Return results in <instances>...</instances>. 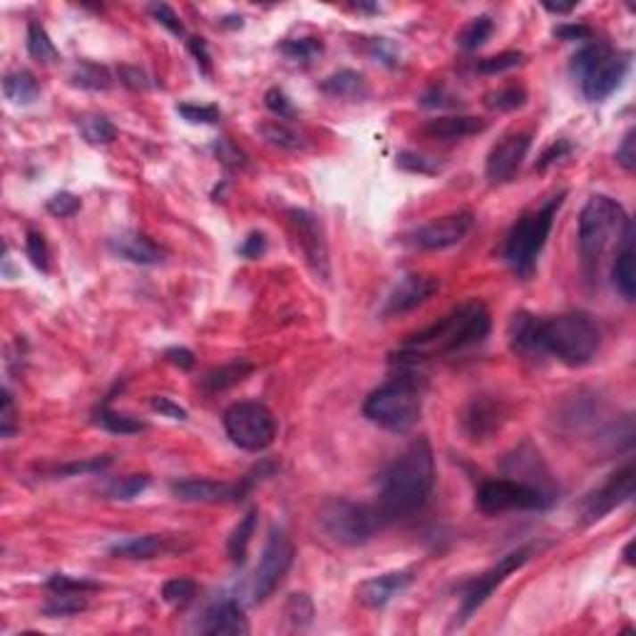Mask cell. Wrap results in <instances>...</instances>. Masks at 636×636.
I'll return each mask as SVG.
<instances>
[{"instance_id": "52a82bcc", "label": "cell", "mask_w": 636, "mask_h": 636, "mask_svg": "<svg viewBox=\"0 0 636 636\" xmlns=\"http://www.w3.org/2000/svg\"><path fill=\"white\" fill-rule=\"evenodd\" d=\"M388 520L383 517L378 505L353 502L346 498H334L318 509V527L326 537L343 547H359L370 542L381 533Z\"/></svg>"}, {"instance_id": "8992f818", "label": "cell", "mask_w": 636, "mask_h": 636, "mask_svg": "<svg viewBox=\"0 0 636 636\" xmlns=\"http://www.w3.org/2000/svg\"><path fill=\"white\" fill-rule=\"evenodd\" d=\"M565 197H567V192H559L540 209L522 214L520 219L515 221V227L509 229L508 242H505V259L517 277H533L537 259L542 254L544 244L555 227L557 211L565 204Z\"/></svg>"}, {"instance_id": "680465c9", "label": "cell", "mask_w": 636, "mask_h": 636, "mask_svg": "<svg viewBox=\"0 0 636 636\" xmlns=\"http://www.w3.org/2000/svg\"><path fill=\"white\" fill-rule=\"evenodd\" d=\"M120 80H122V85H128L129 90H147V87H152L147 72L139 68H120Z\"/></svg>"}, {"instance_id": "9a60e30c", "label": "cell", "mask_w": 636, "mask_h": 636, "mask_svg": "<svg viewBox=\"0 0 636 636\" xmlns=\"http://www.w3.org/2000/svg\"><path fill=\"white\" fill-rule=\"evenodd\" d=\"M473 214L470 211H455L448 217H440L435 221H428L417 227L416 232L408 234V244L420 252H442L460 244L473 229Z\"/></svg>"}, {"instance_id": "603a6c76", "label": "cell", "mask_w": 636, "mask_h": 636, "mask_svg": "<svg viewBox=\"0 0 636 636\" xmlns=\"http://www.w3.org/2000/svg\"><path fill=\"white\" fill-rule=\"evenodd\" d=\"M612 278L616 291L624 296L626 301H634L636 296V267H634V224L629 219L622 242L616 249V259H614Z\"/></svg>"}, {"instance_id": "9f6ffc18", "label": "cell", "mask_w": 636, "mask_h": 636, "mask_svg": "<svg viewBox=\"0 0 636 636\" xmlns=\"http://www.w3.org/2000/svg\"><path fill=\"white\" fill-rule=\"evenodd\" d=\"M152 408L164 417H172V420H186V410L179 403H174L172 398L167 395H154L152 398Z\"/></svg>"}, {"instance_id": "ee69618b", "label": "cell", "mask_w": 636, "mask_h": 636, "mask_svg": "<svg viewBox=\"0 0 636 636\" xmlns=\"http://www.w3.org/2000/svg\"><path fill=\"white\" fill-rule=\"evenodd\" d=\"M313 614H316V609H313L309 594H291L289 602H286V619L291 624L303 629L313 622Z\"/></svg>"}, {"instance_id": "7a4b0ae2", "label": "cell", "mask_w": 636, "mask_h": 636, "mask_svg": "<svg viewBox=\"0 0 636 636\" xmlns=\"http://www.w3.org/2000/svg\"><path fill=\"white\" fill-rule=\"evenodd\" d=\"M435 487V455L425 438L413 440L383 473L378 509L388 522L416 515Z\"/></svg>"}, {"instance_id": "c3c4849f", "label": "cell", "mask_w": 636, "mask_h": 636, "mask_svg": "<svg viewBox=\"0 0 636 636\" xmlns=\"http://www.w3.org/2000/svg\"><path fill=\"white\" fill-rule=\"evenodd\" d=\"M398 167L405 172H417V174H438L440 164L430 157L416 154V152H401L398 154Z\"/></svg>"}, {"instance_id": "8d00e7d4", "label": "cell", "mask_w": 636, "mask_h": 636, "mask_svg": "<svg viewBox=\"0 0 636 636\" xmlns=\"http://www.w3.org/2000/svg\"><path fill=\"white\" fill-rule=\"evenodd\" d=\"M495 33V23H492V18L490 15H477V18H473L470 23L465 25L463 30H460V35H458V43H460V47L463 50H477L480 45H485L487 40H490V35Z\"/></svg>"}, {"instance_id": "83f0119b", "label": "cell", "mask_w": 636, "mask_h": 636, "mask_svg": "<svg viewBox=\"0 0 636 636\" xmlns=\"http://www.w3.org/2000/svg\"><path fill=\"white\" fill-rule=\"evenodd\" d=\"M252 370H254V366H252L249 360H234V363H227V366L209 370L207 376L202 378V388L209 391V393L229 391L234 385H239Z\"/></svg>"}, {"instance_id": "ab89813d", "label": "cell", "mask_w": 636, "mask_h": 636, "mask_svg": "<svg viewBox=\"0 0 636 636\" xmlns=\"http://www.w3.org/2000/svg\"><path fill=\"white\" fill-rule=\"evenodd\" d=\"M278 50H281L289 60H296V62H311V60H316L321 53H324V43H321L318 37H296V40L281 43Z\"/></svg>"}, {"instance_id": "2e32d148", "label": "cell", "mask_w": 636, "mask_h": 636, "mask_svg": "<svg viewBox=\"0 0 636 636\" xmlns=\"http://www.w3.org/2000/svg\"><path fill=\"white\" fill-rule=\"evenodd\" d=\"M533 147L530 132H509L490 150L485 162V174L492 185H508L520 172L527 152Z\"/></svg>"}, {"instance_id": "d6986e66", "label": "cell", "mask_w": 636, "mask_h": 636, "mask_svg": "<svg viewBox=\"0 0 636 636\" xmlns=\"http://www.w3.org/2000/svg\"><path fill=\"white\" fill-rule=\"evenodd\" d=\"M413 572L410 569H398V572H385L378 577H370L360 582L356 597L363 607L368 609H383L393 602L398 594H403L413 584Z\"/></svg>"}, {"instance_id": "f907efd6", "label": "cell", "mask_w": 636, "mask_h": 636, "mask_svg": "<svg viewBox=\"0 0 636 636\" xmlns=\"http://www.w3.org/2000/svg\"><path fill=\"white\" fill-rule=\"evenodd\" d=\"M18 430V417H15V401L8 388H3V408H0V435L11 438Z\"/></svg>"}, {"instance_id": "cb8c5ba5", "label": "cell", "mask_w": 636, "mask_h": 636, "mask_svg": "<svg viewBox=\"0 0 636 636\" xmlns=\"http://www.w3.org/2000/svg\"><path fill=\"white\" fill-rule=\"evenodd\" d=\"M487 122L480 117L473 115H445L435 117L423 125V135H428L433 139H442V142H452V139H465L485 132Z\"/></svg>"}, {"instance_id": "d4e9b609", "label": "cell", "mask_w": 636, "mask_h": 636, "mask_svg": "<svg viewBox=\"0 0 636 636\" xmlns=\"http://www.w3.org/2000/svg\"><path fill=\"white\" fill-rule=\"evenodd\" d=\"M321 90L335 100H366L368 97L366 78L356 70H338L321 82Z\"/></svg>"}, {"instance_id": "1f68e13d", "label": "cell", "mask_w": 636, "mask_h": 636, "mask_svg": "<svg viewBox=\"0 0 636 636\" xmlns=\"http://www.w3.org/2000/svg\"><path fill=\"white\" fill-rule=\"evenodd\" d=\"M78 129L95 147H107L117 139V128L104 115H82L78 117Z\"/></svg>"}, {"instance_id": "3957f363", "label": "cell", "mask_w": 636, "mask_h": 636, "mask_svg": "<svg viewBox=\"0 0 636 636\" xmlns=\"http://www.w3.org/2000/svg\"><path fill=\"white\" fill-rule=\"evenodd\" d=\"M490 311L483 301H467L452 309L438 324L428 326L408 338L393 363H423L430 356H450L483 343L490 334Z\"/></svg>"}, {"instance_id": "681fc988", "label": "cell", "mask_w": 636, "mask_h": 636, "mask_svg": "<svg viewBox=\"0 0 636 636\" xmlns=\"http://www.w3.org/2000/svg\"><path fill=\"white\" fill-rule=\"evenodd\" d=\"M214 152H217L219 162L224 164V167H229V169H242V167H246V154H244L236 145H232L229 139H219V142L214 145Z\"/></svg>"}, {"instance_id": "5bb4252c", "label": "cell", "mask_w": 636, "mask_h": 636, "mask_svg": "<svg viewBox=\"0 0 636 636\" xmlns=\"http://www.w3.org/2000/svg\"><path fill=\"white\" fill-rule=\"evenodd\" d=\"M286 219H289L299 244H301L306 261L313 268V274L326 281L331 277V261H328V242H326L324 224L309 209L296 207L286 211Z\"/></svg>"}, {"instance_id": "b9f144b4", "label": "cell", "mask_w": 636, "mask_h": 636, "mask_svg": "<svg viewBox=\"0 0 636 636\" xmlns=\"http://www.w3.org/2000/svg\"><path fill=\"white\" fill-rule=\"evenodd\" d=\"M177 115H182V120H186L189 125H217L221 112L219 107H214V104L182 103L177 104Z\"/></svg>"}, {"instance_id": "836d02e7", "label": "cell", "mask_w": 636, "mask_h": 636, "mask_svg": "<svg viewBox=\"0 0 636 636\" xmlns=\"http://www.w3.org/2000/svg\"><path fill=\"white\" fill-rule=\"evenodd\" d=\"M70 82H72L75 87H80V90H93V93H97V90H110L112 75H110V70L97 65V62H80V65L75 68V72H72Z\"/></svg>"}, {"instance_id": "30bf717a", "label": "cell", "mask_w": 636, "mask_h": 636, "mask_svg": "<svg viewBox=\"0 0 636 636\" xmlns=\"http://www.w3.org/2000/svg\"><path fill=\"white\" fill-rule=\"evenodd\" d=\"M555 502V495L524 480H487L477 487L475 505L485 515H500L509 509H547Z\"/></svg>"}, {"instance_id": "816d5d0a", "label": "cell", "mask_w": 636, "mask_h": 636, "mask_svg": "<svg viewBox=\"0 0 636 636\" xmlns=\"http://www.w3.org/2000/svg\"><path fill=\"white\" fill-rule=\"evenodd\" d=\"M150 12L157 18V23L164 25L167 30L172 35H177V37H185V25H182V21H179V15L169 8V5H152Z\"/></svg>"}, {"instance_id": "91938a15", "label": "cell", "mask_w": 636, "mask_h": 636, "mask_svg": "<svg viewBox=\"0 0 636 636\" xmlns=\"http://www.w3.org/2000/svg\"><path fill=\"white\" fill-rule=\"evenodd\" d=\"M186 47H189V53L194 55L199 68L209 75V72H211V55H209L207 40H204V37H189V40H186Z\"/></svg>"}, {"instance_id": "9c48e42d", "label": "cell", "mask_w": 636, "mask_h": 636, "mask_svg": "<svg viewBox=\"0 0 636 636\" xmlns=\"http://www.w3.org/2000/svg\"><path fill=\"white\" fill-rule=\"evenodd\" d=\"M224 430L236 448L261 452L277 438V417L264 403L242 401L224 413Z\"/></svg>"}, {"instance_id": "f5cc1de1", "label": "cell", "mask_w": 636, "mask_h": 636, "mask_svg": "<svg viewBox=\"0 0 636 636\" xmlns=\"http://www.w3.org/2000/svg\"><path fill=\"white\" fill-rule=\"evenodd\" d=\"M636 129H629L622 139V145L616 147V162L624 167L626 172L636 169Z\"/></svg>"}, {"instance_id": "f35d334b", "label": "cell", "mask_w": 636, "mask_h": 636, "mask_svg": "<svg viewBox=\"0 0 636 636\" xmlns=\"http://www.w3.org/2000/svg\"><path fill=\"white\" fill-rule=\"evenodd\" d=\"M197 594V584L186 577H174L162 584V599L174 609H185L186 604L194 599Z\"/></svg>"}, {"instance_id": "484cf974", "label": "cell", "mask_w": 636, "mask_h": 636, "mask_svg": "<svg viewBox=\"0 0 636 636\" xmlns=\"http://www.w3.org/2000/svg\"><path fill=\"white\" fill-rule=\"evenodd\" d=\"M463 423H465V430H467V435H470V438L483 440V438H487L490 433H495V430H498L500 410L495 408V403H487V401H475V403L467 408Z\"/></svg>"}, {"instance_id": "e575fe53", "label": "cell", "mask_w": 636, "mask_h": 636, "mask_svg": "<svg viewBox=\"0 0 636 636\" xmlns=\"http://www.w3.org/2000/svg\"><path fill=\"white\" fill-rule=\"evenodd\" d=\"M87 609V594H75V591H53V597L43 607L45 616H72Z\"/></svg>"}, {"instance_id": "d590c367", "label": "cell", "mask_w": 636, "mask_h": 636, "mask_svg": "<svg viewBox=\"0 0 636 636\" xmlns=\"http://www.w3.org/2000/svg\"><path fill=\"white\" fill-rule=\"evenodd\" d=\"M150 475H125V477H117L112 480L104 495L110 500H120V502H129V500L139 498L147 487H150Z\"/></svg>"}, {"instance_id": "277c9868", "label": "cell", "mask_w": 636, "mask_h": 636, "mask_svg": "<svg viewBox=\"0 0 636 636\" xmlns=\"http://www.w3.org/2000/svg\"><path fill=\"white\" fill-rule=\"evenodd\" d=\"M626 224H629V217L616 199L607 197V194H594L587 199V204L579 211L577 239L579 256H582V264L590 277H594L604 254L614 244L619 246Z\"/></svg>"}, {"instance_id": "f1b7e54d", "label": "cell", "mask_w": 636, "mask_h": 636, "mask_svg": "<svg viewBox=\"0 0 636 636\" xmlns=\"http://www.w3.org/2000/svg\"><path fill=\"white\" fill-rule=\"evenodd\" d=\"M259 132H261V137L267 139L268 145H274L278 150H306V139H303L301 132H296V129L289 128L281 120H268L264 125H259Z\"/></svg>"}, {"instance_id": "11a10c76", "label": "cell", "mask_w": 636, "mask_h": 636, "mask_svg": "<svg viewBox=\"0 0 636 636\" xmlns=\"http://www.w3.org/2000/svg\"><path fill=\"white\" fill-rule=\"evenodd\" d=\"M239 254L244 259H261V256L267 254V236L261 232H252L239 246Z\"/></svg>"}, {"instance_id": "db71d44e", "label": "cell", "mask_w": 636, "mask_h": 636, "mask_svg": "<svg viewBox=\"0 0 636 636\" xmlns=\"http://www.w3.org/2000/svg\"><path fill=\"white\" fill-rule=\"evenodd\" d=\"M264 104H267L268 110H271L278 120H289V117H293V107H291L289 97H286L284 90H278V87H271V90H268L267 97H264Z\"/></svg>"}, {"instance_id": "6f0895ef", "label": "cell", "mask_w": 636, "mask_h": 636, "mask_svg": "<svg viewBox=\"0 0 636 636\" xmlns=\"http://www.w3.org/2000/svg\"><path fill=\"white\" fill-rule=\"evenodd\" d=\"M569 152H572V145H569L567 139H557L555 145H549V147L542 152L540 162L534 164V167H537V169H547L552 162L562 160V157H567Z\"/></svg>"}, {"instance_id": "f6af8a7d", "label": "cell", "mask_w": 636, "mask_h": 636, "mask_svg": "<svg viewBox=\"0 0 636 636\" xmlns=\"http://www.w3.org/2000/svg\"><path fill=\"white\" fill-rule=\"evenodd\" d=\"M50 591H75V594H87V591H97L100 584L87 577H70V574H53L45 584Z\"/></svg>"}, {"instance_id": "7402d4cb", "label": "cell", "mask_w": 636, "mask_h": 636, "mask_svg": "<svg viewBox=\"0 0 636 636\" xmlns=\"http://www.w3.org/2000/svg\"><path fill=\"white\" fill-rule=\"evenodd\" d=\"M174 549H182V547L167 534H142V537H128V540H117L115 544H110V555L117 559H157Z\"/></svg>"}, {"instance_id": "7c38bea8", "label": "cell", "mask_w": 636, "mask_h": 636, "mask_svg": "<svg viewBox=\"0 0 636 636\" xmlns=\"http://www.w3.org/2000/svg\"><path fill=\"white\" fill-rule=\"evenodd\" d=\"M293 565V544L286 537L281 527H274L268 533V540L264 544V552L259 559V567L254 572V599L267 602L268 597L277 591V587L289 574Z\"/></svg>"}, {"instance_id": "ac0fdd59", "label": "cell", "mask_w": 636, "mask_h": 636, "mask_svg": "<svg viewBox=\"0 0 636 636\" xmlns=\"http://www.w3.org/2000/svg\"><path fill=\"white\" fill-rule=\"evenodd\" d=\"M246 492V485H232L224 480L211 477H186L172 483V495L179 502H194V505H214V502H234Z\"/></svg>"}, {"instance_id": "bcb514c9", "label": "cell", "mask_w": 636, "mask_h": 636, "mask_svg": "<svg viewBox=\"0 0 636 636\" xmlns=\"http://www.w3.org/2000/svg\"><path fill=\"white\" fill-rule=\"evenodd\" d=\"M522 62V53L517 50H508V53H500V55H490L477 62V72L483 75H500V72H508V70L517 68Z\"/></svg>"}, {"instance_id": "ffe728a7", "label": "cell", "mask_w": 636, "mask_h": 636, "mask_svg": "<svg viewBox=\"0 0 636 636\" xmlns=\"http://www.w3.org/2000/svg\"><path fill=\"white\" fill-rule=\"evenodd\" d=\"M199 632L211 636H244L249 634V619L244 614L242 604L234 602V599H224V602L209 607L202 624H199Z\"/></svg>"}, {"instance_id": "6125c7cd", "label": "cell", "mask_w": 636, "mask_h": 636, "mask_svg": "<svg viewBox=\"0 0 636 636\" xmlns=\"http://www.w3.org/2000/svg\"><path fill=\"white\" fill-rule=\"evenodd\" d=\"M164 359L169 360L172 366H179L182 370L194 368V353H192L189 348H167V351H164Z\"/></svg>"}, {"instance_id": "6da1fadb", "label": "cell", "mask_w": 636, "mask_h": 636, "mask_svg": "<svg viewBox=\"0 0 636 636\" xmlns=\"http://www.w3.org/2000/svg\"><path fill=\"white\" fill-rule=\"evenodd\" d=\"M509 341L524 356H552L569 368H582L597 359L602 331L590 313L569 311L540 318L520 311L509 324Z\"/></svg>"}, {"instance_id": "4dcf8cb0", "label": "cell", "mask_w": 636, "mask_h": 636, "mask_svg": "<svg viewBox=\"0 0 636 636\" xmlns=\"http://www.w3.org/2000/svg\"><path fill=\"white\" fill-rule=\"evenodd\" d=\"M95 423H97L100 428L107 430V433H115V435H137V433L147 428L145 420L129 416V413L112 410V408H107V405L95 413Z\"/></svg>"}, {"instance_id": "94428289", "label": "cell", "mask_w": 636, "mask_h": 636, "mask_svg": "<svg viewBox=\"0 0 636 636\" xmlns=\"http://www.w3.org/2000/svg\"><path fill=\"white\" fill-rule=\"evenodd\" d=\"M555 37L559 40H591V28L590 25L562 23L555 28Z\"/></svg>"}, {"instance_id": "be15d7a7", "label": "cell", "mask_w": 636, "mask_h": 636, "mask_svg": "<svg viewBox=\"0 0 636 636\" xmlns=\"http://www.w3.org/2000/svg\"><path fill=\"white\" fill-rule=\"evenodd\" d=\"M542 8L544 11L555 12V15H567V12H572L574 8H577V3H549V0H544Z\"/></svg>"}, {"instance_id": "4316f807", "label": "cell", "mask_w": 636, "mask_h": 636, "mask_svg": "<svg viewBox=\"0 0 636 636\" xmlns=\"http://www.w3.org/2000/svg\"><path fill=\"white\" fill-rule=\"evenodd\" d=\"M3 95L12 104H33L40 97V82L28 70H12L3 78Z\"/></svg>"}, {"instance_id": "74e56055", "label": "cell", "mask_w": 636, "mask_h": 636, "mask_svg": "<svg viewBox=\"0 0 636 636\" xmlns=\"http://www.w3.org/2000/svg\"><path fill=\"white\" fill-rule=\"evenodd\" d=\"M524 103H527V90L520 85H508V87H500V90L485 95L487 107L498 110V112H512L517 107H524Z\"/></svg>"}, {"instance_id": "5b68a950", "label": "cell", "mask_w": 636, "mask_h": 636, "mask_svg": "<svg viewBox=\"0 0 636 636\" xmlns=\"http://www.w3.org/2000/svg\"><path fill=\"white\" fill-rule=\"evenodd\" d=\"M629 65H632L629 53L614 50L607 43H587L579 47L569 70L590 103H604L622 85Z\"/></svg>"}, {"instance_id": "7bdbcfd3", "label": "cell", "mask_w": 636, "mask_h": 636, "mask_svg": "<svg viewBox=\"0 0 636 636\" xmlns=\"http://www.w3.org/2000/svg\"><path fill=\"white\" fill-rule=\"evenodd\" d=\"M25 252H28V259H30V264H33L37 271H43V274L50 271V249H47V242L43 234L35 232V229L25 234Z\"/></svg>"}, {"instance_id": "d6a6232c", "label": "cell", "mask_w": 636, "mask_h": 636, "mask_svg": "<svg viewBox=\"0 0 636 636\" xmlns=\"http://www.w3.org/2000/svg\"><path fill=\"white\" fill-rule=\"evenodd\" d=\"M28 53H30V58H33L35 62H40V65H53V62H58L60 58L58 47H55V43L50 40L45 28L37 23V21L28 23Z\"/></svg>"}, {"instance_id": "44dd1931", "label": "cell", "mask_w": 636, "mask_h": 636, "mask_svg": "<svg viewBox=\"0 0 636 636\" xmlns=\"http://www.w3.org/2000/svg\"><path fill=\"white\" fill-rule=\"evenodd\" d=\"M112 254L137 267H157L164 261V249L139 232H120L110 239Z\"/></svg>"}, {"instance_id": "ba28073f", "label": "cell", "mask_w": 636, "mask_h": 636, "mask_svg": "<svg viewBox=\"0 0 636 636\" xmlns=\"http://www.w3.org/2000/svg\"><path fill=\"white\" fill-rule=\"evenodd\" d=\"M420 410H423L420 388L410 378L383 383L363 403V416L378 428L391 433H408L417 423Z\"/></svg>"}, {"instance_id": "4fadbf2b", "label": "cell", "mask_w": 636, "mask_h": 636, "mask_svg": "<svg viewBox=\"0 0 636 636\" xmlns=\"http://www.w3.org/2000/svg\"><path fill=\"white\" fill-rule=\"evenodd\" d=\"M634 498V465H624L622 470L607 477V483L590 492L582 502V524H594L604 520L609 512L622 508Z\"/></svg>"}, {"instance_id": "e0dca14e", "label": "cell", "mask_w": 636, "mask_h": 636, "mask_svg": "<svg viewBox=\"0 0 636 636\" xmlns=\"http://www.w3.org/2000/svg\"><path fill=\"white\" fill-rule=\"evenodd\" d=\"M440 291V278L433 274H408L395 284L388 299L383 303V316H403L420 309L423 303H428Z\"/></svg>"}, {"instance_id": "8fae6325", "label": "cell", "mask_w": 636, "mask_h": 636, "mask_svg": "<svg viewBox=\"0 0 636 636\" xmlns=\"http://www.w3.org/2000/svg\"><path fill=\"white\" fill-rule=\"evenodd\" d=\"M534 544H524V547H517V549H512L509 555H505L502 559H500L495 567H490L485 572V574H480L477 579H473L467 587H465L463 591V604H460V624H465L470 616H473L483 604L495 594V590H498L500 584L505 582V579L509 577V574H515L517 569H522L530 559H533L534 555Z\"/></svg>"}, {"instance_id": "60d3db41", "label": "cell", "mask_w": 636, "mask_h": 636, "mask_svg": "<svg viewBox=\"0 0 636 636\" xmlns=\"http://www.w3.org/2000/svg\"><path fill=\"white\" fill-rule=\"evenodd\" d=\"M112 465V455H97V458H87V460H75V463L60 465L53 470L55 477H78V475H95L104 473Z\"/></svg>"}, {"instance_id": "7dc6e473", "label": "cell", "mask_w": 636, "mask_h": 636, "mask_svg": "<svg viewBox=\"0 0 636 636\" xmlns=\"http://www.w3.org/2000/svg\"><path fill=\"white\" fill-rule=\"evenodd\" d=\"M82 202L80 197H75L72 192H58V194H53V197L45 202V209L53 214V217H58V219H68V217H75L78 211H80Z\"/></svg>"}, {"instance_id": "f546056e", "label": "cell", "mask_w": 636, "mask_h": 636, "mask_svg": "<svg viewBox=\"0 0 636 636\" xmlns=\"http://www.w3.org/2000/svg\"><path fill=\"white\" fill-rule=\"evenodd\" d=\"M256 522H259V512L252 509L244 515V520H239V524L234 527V533L229 534V542H227V552H229V559L234 565H244L246 559V552H249V544H252V537L256 533Z\"/></svg>"}]
</instances>
